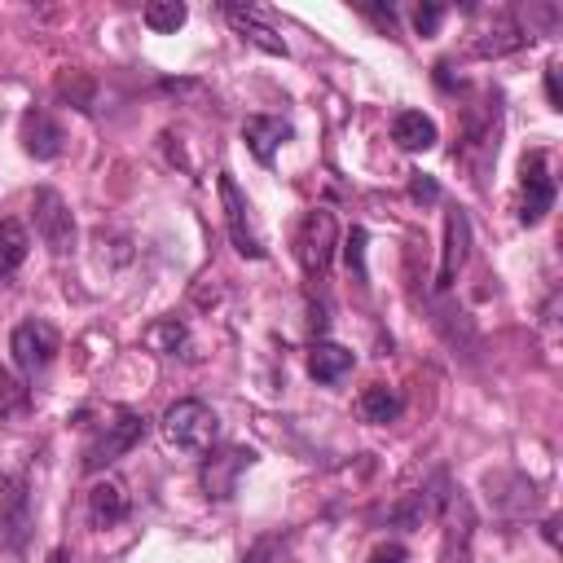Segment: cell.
<instances>
[{
    "label": "cell",
    "instance_id": "obj_1",
    "mask_svg": "<svg viewBox=\"0 0 563 563\" xmlns=\"http://www.w3.org/2000/svg\"><path fill=\"white\" fill-rule=\"evenodd\" d=\"M220 435V418L211 413V405L202 400H176L167 413H163V440L176 449V453H207Z\"/></svg>",
    "mask_w": 563,
    "mask_h": 563
},
{
    "label": "cell",
    "instance_id": "obj_2",
    "mask_svg": "<svg viewBox=\"0 0 563 563\" xmlns=\"http://www.w3.org/2000/svg\"><path fill=\"white\" fill-rule=\"evenodd\" d=\"M141 435H145V418H141L136 409H128V405L110 409V422L97 427V435H92L88 449H84V471H106V466L119 462L128 449H136Z\"/></svg>",
    "mask_w": 563,
    "mask_h": 563
},
{
    "label": "cell",
    "instance_id": "obj_3",
    "mask_svg": "<svg viewBox=\"0 0 563 563\" xmlns=\"http://www.w3.org/2000/svg\"><path fill=\"white\" fill-rule=\"evenodd\" d=\"M334 216L325 207L308 211L303 224H299V238H295V251H299V268L308 282H325V268H330V255H334Z\"/></svg>",
    "mask_w": 563,
    "mask_h": 563
},
{
    "label": "cell",
    "instance_id": "obj_4",
    "mask_svg": "<svg viewBox=\"0 0 563 563\" xmlns=\"http://www.w3.org/2000/svg\"><path fill=\"white\" fill-rule=\"evenodd\" d=\"M31 493H26V475H0V545L18 559L26 550L31 537Z\"/></svg>",
    "mask_w": 563,
    "mask_h": 563
},
{
    "label": "cell",
    "instance_id": "obj_5",
    "mask_svg": "<svg viewBox=\"0 0 563 563\" xmlns=\"http://www.w3.org/2000/svg\"><path fill=\"white\" fill-rule=\"evenodd\" d=\"M9 352H13V365L26 374V378H35L40 369H48L53 365V356L62 352V334L48 325V321H22L18 330H13V339H9Z\"/></svg>",
    "mask_w": 563,
    "mask_h": 563
},
{
    "label": "cell",
    "instance_id": "obj_6",
    "mask_svg": "<svg viewBox=\"0 0 563 563\" xmlns=\"http://www.w3.org/2000/svg\"><path fill=\"white\" fill-rule=\"evenodd\" d=\"M216 189H220L224 229H229V238H233L238 255H246V260H264V246H260V238H255V229H251V202L242 198V189L233 185V176H229V172H220V176H216Z\"/></svg>",
    "mask_w": 563,
    "mask_h": 563
},
{
    "label": "cell",
    "instance_id": "obj_7",
    "mask_svg": "<svg viewBox=\"0 0 563 563\" xmlns=\"http://www.w3.org/2000/svg\"><path fill=\"white\" fill-rule=\"evenodd\" d=\"M35 233L53 255H66L75 246V220L57 189H35Z\"/></svg>",
    "mask_w": 563,
    "mask_h": 563
},
{
    "label": "cell",
    "instance_id": "obj_8",
    "mask_svg": "<svg viewBox=\"0 0 563 563\" xmlns=\"http://www.w3.org/2000/svg\"><path fill=\"white\" fill-rule=\"evenodd\" d=\"M519 189H523L519 220H523V224H541L545 211L554 207V176H550L545 150H532V154L523 158V180H519Z\"/></svg>",
    "mask_w": 563,
    "mask_h": 563
},
{
    "label": "cell",
    "instance_id": "obj_9",
    "mask_svg": "<svg viewBox=\"0 0 563 563\" xmlns=\"http://www.w3.org/2000/svg\"><path fill=\"white\" fill-rule=\"evenodd\" d=\"M532 35L510 18V13H484V22L471 31V53L475 57H506V53H515V48H523Z\"/></svg>",
    "mask_w": 563,
    "mask_h": 563
},
{
    "label": "cell",
    "instance_id": "obj_10",
    "mask_svg": "<svg viewBox=\"0 0 563 563\" xmlns=\"http://www.w3.org/2000/svg\"><path fill=\"white\" fill-rule=\"evenodd\" d=\"M466 255H471V220L462 207H453V211H444V251H440V273H435L440 290H449L457 282Z\"/></svg>",
    "mask_w": 563,
    "mask_h": 563
},
{
    "label": "cell",
    "instance_id": "obj_11",
    "mask_svg": "<svg viewBox=\"0 0 563 563\" xmlns=\"http://www.w3.org/2000/svg\"><path fill=\"white\" fill-rule=\"evenodd\" d=\"M251 462H255V453L242 449V444H233V449L207 457V462H202V493L216 497V501H229V497L238 493V475H242Z\"/></svg>",
    "mask_w": 563,
    "mask_h": 563
},
{
    "label": "cell",
    "instance_id": "obj_12",
    "mask_svg": "<svg viewBox=\"0 0 563 563\" xmlns=\"http://www.w3.org/2000/svg\"><path fill=\"white\" fill-rule=\"evenodd\" d=\"M220 13L229 18V26L242 35V40H251L255 48H264V53H273V57H286V40L264 22V13L255 9V4H220Z\"/></svg>",
    "mask_w": 563,
    "mask_h": 563
},
{
    "label": "cell",
    "instance_id": "obj_13",
    "mask_svg": "<svg viewBox=\"0 0 563 563\" xmlns=\"http://www.w3.org/2000/svg\"><path fill=\"white\" fill-rule=\"evenodd\" d=\"M471 541H475V515L466 497L449 501L444 519V541H440V563H471Z\"/></svg>",
    "mask_w": 563,
    "mask_h": 563
},
{
    "label": "cell",
    "instance_id": "obj_14",
    "mask_svg": "<svg viewBox=\"0 0 563 563\" xmlns=\"http://www.w3.org/2000/svg\"><path fill=\"white\" fill-rule=\"evenodd\" d=\"M242 141H246V150L268 167L273 154H277V145L290 141V123L277 119V114H246V119H242Z\"/></svg>",
    "mask_w": 563,
    "mask_h": 563
},
{
    "label": "cell",
    "instance_id": "obj_15",
    "mask_svg": "<svg viewBox=\"0 0 563 563\" xmlns=\"http://www.w3.org/2000/svg\"><path fill=\"white\" fill-rule=\"evenodd\" d=\"M128 519V493L119 479H97L88 488V523L92 528H114Z\"/></svg>",
    "mask_w": 563,
    "mask_h": 563
},
{
    "label": "cell",
    "instance_id": "obj_16",
    "mask_svg": "<svg viewBox=\"0 0 563 563\" xmlns=\"http://www.w3.org/2000/svg\"><path fill=\"white\" fill-rule=\"evenodd\" d=\"M62 128L44 114V110H26L22 114V145H26V154H35V158H57L62 154Z\"/></svg>",
    "mask_w": 563,
    "mask_h": 563
},
{
    "label": "cell",
    "instance_id": "obj_17",
    "mask_svg": "<svg viewBox=\"0 0 563 563\" xmlns=\"http://www.w3.org/2000/svg\"><path fill=\"white\" fill-rule=\"evenodd\" d=\"M352 365H356V356H352L343 343L317 339V343L308 347V374H312L317 383H339V378H343Z\"/></svg>",
    "mask_w": 563,
    "mask_h": 563
},
{
    "label": "cell",
    "instance_id": "obj_18",
    "mask_svg": "<svg viewBox=\"0 0 563 563\" xmlns=\"http://www.w3.org/2000/svg\"><path fill=\"white\" fill-rule=\"evenodd\" d=\"M391 141H396L400 150H431V145L440 141V132H435V123H431L422 110H400V114L391 119Z\"/></svg>",
    "mask_w": 563,
    "mask_h": 563
},
{
    "label": "cell",
    "instance_id": "obj_19",
    "mask_svg": "<svg viewBox=\"0 0 563 563\" xmlns=\"http://www.w3.org/2000/svg\"><path fill=\"white\" fill-rule=\"evenodd\" d=\"M356 409H361V418H365V422H374V427H383V422H396V418H400V409H405V400H400V391H391V387H383V383H374V387H365V391H361V400H356Z\"/></svg>",
    "mask_w": 563,
    "mask_h": 563
},
{
    "label": "cell",
    "instance_id": "obj_20",
    "mask_svg": "<svg viewBox=\"0 0 563 563\" xmlns=\"http://www.w3.org/2000/svg\"><path fill=\"white\" fill-rule=\"evenodd\" d=\"M141 343H145L150 352L176 356V352H185V347H189V334H185V325H180L176 317H163V321H154V325L141 334Z\"/></svg>",
    "mask_w": 563,
    "mask_h": 563
},
{
    "label": "cell",
    "instance_id": "obj_21",
    "mask_svg": "<svg viewBox=\"0 0 563 563\" xmlns=\"http://www.w3.org/2000/svg\"><path fill=\"white\" fill-rule=\"evenodd\" d=\"M31 251V238L18 220H0V277H9Z\"/></svg>",
    "mask_w": 563,
    "mask_h": 563
},
{
    "label": "cell",
    "instance_id": "obj_22",
    "mask_svg": "<svg viewBox=\"0 0 563 563\" xmlns=\"http://www.w3.org/2000/svg\"><path fill=\"white\" fill-rule=\"evenodd\" d=\"M185 18H189V9H185L180 0H154V4H145V26H150V31H158V35L180 31V26H185Z\"/></svg>",
    "mask_w": 563,
    "mask_h": 563
},
{
    "label": "cell",
    "instance_id": "obj_23",
    "mask_svg": "<svg viewBox=\"0 0 563 563\" xmlns=\"http://www.w3.org/2000/svg\"><path fill=\"white\" fill-rule=\"evenodd\" d=\"M31 409V391L0 369V418H22Z\"/></svg>",
    "mask_w": 563,
    "mask_h": 563
},
{
    "label": "cell",
    "instance_id": "obj_24",
    "mask_svg": "<svg viewBox=\"0 0 563 563\" xmlns=\"http://www.w3.org/2000/svg\"><path fill=\"white\" fill-rule=\"evenodd\" d=\"M365 229H352L347 233V246H343V260H347V268L356 273V277H365Z\"/></svg>",
    "mask_w": 563,
    "mask_h": 563
},
{
    "label": "cell",
    "instance_id": "obj_25",
    "mask_svg": "<svg viewBox=\"0 0 563 563\" xmlns=\"http://www.w3.org/2000/svg\"><path fill=\"white\" fill-rule=\"evenodd\" d=\"M440 22H444V4H418L413 9V31L418 35H435Z\"/></svg>",
    "mask_w": 563,
    "mask_h": 563
},
{
    "label": "cell",
    "instance_id": "obj_26",
    "mask_svg": "<svg viewBox=\"0 0 563 563\" xmlns=\"http://www.w3.org/2000/svg\"><path fill=\"white\" fill-rule=\"evenodd\" d=\"M365 563H409V550L400 545V541H383V545H374L369 550V559Z\"/></svg>",
    "mask_w": 563,
    "mask_h": 563
},
{
    "label": "cell",
    "instance_id": "obj_27",
    "mask_svg": "<svg viewBox=\"0 0 563 563\" xmlns=\"http://www.w3.org/2000/svg\"><path fill=\"white\" fill-rule=\"evenodd\" d=\"M277 545H282L277 537H260V541H255V545L246 550V559H242V563H273V554H277Z\"/></svg>",
    "mask_w": 563,
    "mask_h": 563
},
{
    "label": "cell",
    "instance_id": "obj_28",
    "mask_svg": "<svg viewBox=\"0 0 563 563\" xmlns=\"http://www.w3.org/2000/svg\"><path fill=\"white\" fill-rule=\"evenodd\" d=\"M409 194H413V202H435V198H440V185H435L431 176H422V172H418V176H413V185H409Z\"/></svg>",
    "mask_w": 563,
    "mask_h": 563
},
{
    "label": "cell",
    "instance_id": "obj_29",
    "mask_svg": "<svg viewBox=\"0 0 563 563\" xmlns=\"http://www.w3.org/2000/svg\"><path fill=\"white\" fill-rule=\"evenodd\" d=\"M361 13H365V18H374L383 31H396V13H391V9H374V4H365Z\"/></svg>",
    "mask_w": 563,
    "mask_h": 563
},
{
    "label": "cell",
    "instance_id": "obj_30",
    "mask_svg": "<svg viewBox=\"0 0 563 563\" xmlns=\"http://www.w3.org/2000/svg\"><path fill=\"white\" fill-rule=\"evenodd\" d=\"M545 97H550V106L559 110V70H554V66L545 70Z\"/></svg>",
    "mask_w": 563,
    "mask_h": 563
},
{
    "label": "cell",
    "instance_id": "obj_31",
    "mask_svg": "<svg viewBox=\"0 0 563 563\" xmlns=\"http://www.w3.org/2000/svg\"><path fill=\"white\" fill-rule=\"evenodd\" d=\"M44 563H75V559H70V550H66V545H53Z\"/></svg>",
    "mask_w": 563,
    "mask_h": 563
}]
</instances>
